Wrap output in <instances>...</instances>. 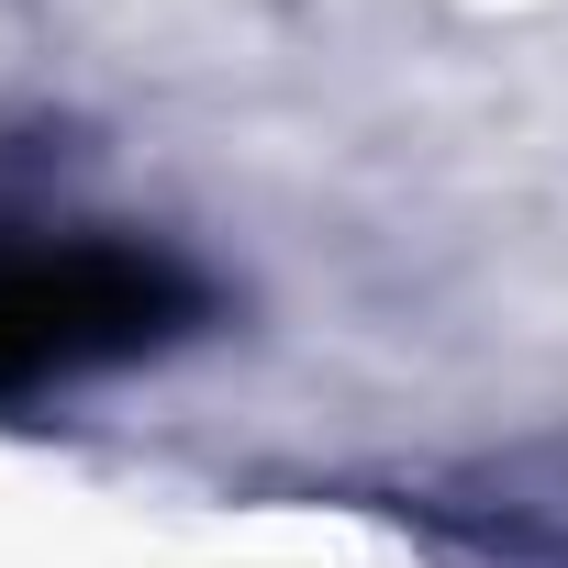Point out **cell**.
I'll return each instance as SVG.
<instances>
[{"instance_id":"obj_1","label":"cell","mask_w":568,"mask_h":568,"mask_svg":"<svg viewBox=\"0 0 568 568\" xmlns=\"http://www.w3.org/2000/svg\"><path fill=\"white\" fill-rule=\"evenodd\" d=\"M190 313V278L134 245H68V256H0V390L68 379L101 357H134Z\"/></svg>"}]
</instances>
